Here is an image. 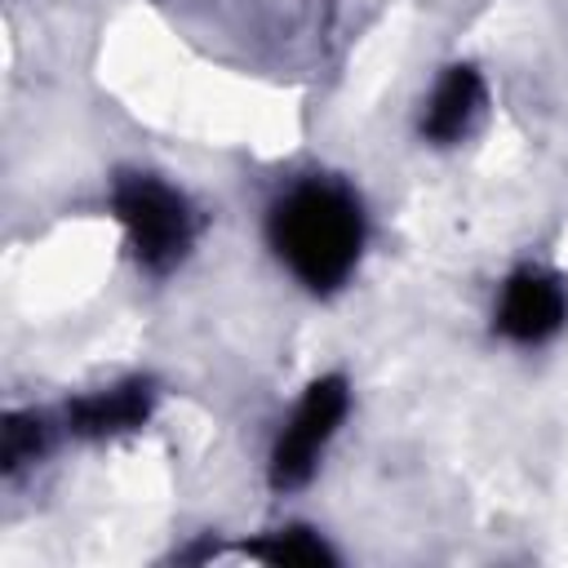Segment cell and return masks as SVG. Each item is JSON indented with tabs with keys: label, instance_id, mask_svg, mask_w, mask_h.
Returning <instances> with one entry per match:
<instances>
[{
	"label": "cell",
	"instance_id": "6da1fadb",
	"mask_svg": "<svg viewBox=\"0 0 568 568\" xmlns=\"http://www.w3.org/2000/svg\"><path fill=\"white\" fill-rule=\"evenodd\" d=\"M271 244L280 262L315 293L337 288L364 244V213L337 182H302L271 209Z\"/></svg>",
	"mask_w": 568,
	"mask_h": 568
},
{
	"label": "cell",
	"instance_id": "3957f363",
	"mask_svg": "<svg viewBox=\"0 0 568 568\" xmlns=\"http://www.w3.org/2000/svg\"><path fill=\"white\" fill-rule=\"evenodd\" d=\"M346 417V382L342 377H320L306 386L302 404L293 408L288 426L280 430L275 439V453H271V484L275 488H297L311 479L324 444L333 439V430L342 426Z\"/></svg>",
	"mask_w": 568,
	"mask_h": 568
},
{
	"label": "cell",
	"instance_id": "5b68a950",
	"mask_svg": "<svg viewBox=\"0 0 568 568\" xmlns=\"http://www.w3.org/2000/svg\"><path fill=\"white\" fill-rule=\"evenodd\" d=\"M151 382H124V386H111V390H98V395H84L67 408V422L75 435L84 439H102V435H120V430H133L146 422L151 413Z\"/></svg>",
	"mask_w": 568,
	"mask_h": 568
},
{
	"label": "cell",
	"instance_id": "ba28073f",
	"mask_svg": "<svg viewBox=\"0 0 568 568\" xmlns=\"http://www.w3.org/2000/svg\"><path fill=\"white\" fill-rule=\"evenodd\" d=\"M253 555H262L266 564H333V550L324 546V541H315L311 532H302V528H288V532H280L275 541H266V546H257Z\"/></svg>",
	"mask_w": 568,
	"mask_h": 568
},
{
	"label": "cell",
	"instance_id": "277c9868",
	"mask_svg": "<svg viewBox=\"0 0 568 568\" xmlns=\"http://www.w3.org/2000/svg\"><path fill=\"white\" fill-rule=\"evenodd\" d=\"M564 315H568L564 284L537 266L515 271L497 302V328L510 342H546L550 333H559Z\"/></svg>",
	"mask_w": 568,
	"mask_h": 568
},
{
	"label": "cell",
	"instance_id": "8992f818",
	"mask_svg": "<svg viewBox=\"0 0 568 568\" xmlns=\"http://www.w3.org/2000/svg\"><path fill=\"white\" fill-rule=\"evenodd\" d=\"M479 102H484V84H479V71L475 67H448L426 102V115H422V133L430 142H457L475 115H479Z\"/></svg>",
	"mask_w": 568,
	"mask_h": 568
},
{
	"label": "cell",
	"instance_id": "7a4b0ae2",
	"mask_svg": "<svg viewBox=\"0 0 568 568\" xmlns=\"http://www.w3.org/2000/svg\"><path fill=\"white\" fill-rule=\"evenodd\" d=\"M111 204L129 231V248L142 271L164 275L186 257L195 226H191L186 200L173 186H164L160 178H146V173H120Z\"/></svg>",
	"mask_w": 568,
	"mask_h": 568
},
{
	"label": "cell",
	"instance_id": "52a82bcc",
	"mask_svg": "<svg viewBox=\"0 0 568 568\" xmlns=\"http://www.w3.org/2000/svg\"><path fill=\"white\" fill-rule=\"evenodd\" d=\"M40 453H44V422L36 413H9L4 417V453H0L4 470L13 475L27 462H36Z\"/></svg>",
	"mask_w": 568,
	"mask_h": 568
}]
</instances>
